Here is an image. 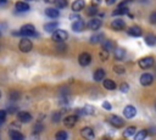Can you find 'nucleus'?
<instances>
[{"label": "nucleus", "mask_w": 156, "mask_h": 140, "mask_svg": "<svg viewBox=\"0 0 156 140\" xmlns=\"http://www.w3.org/2000/svg\"><path fill=\"white\" fill-rule=\"evenodd\" d=\"M20 33H21V35H23L24 38H27V37H37L38 35V33H37V30H35V28H34V26H32V24H23L22 27H21V29H20Z\"/></svg>", "instance_id": "1"}, {"label": "nucleus", "mask_w": 156, "mask_h": 140, "mask_svg": "<svg viewBox=\"0 0 156 140\" xmlns=\"http://www.w3.org/2000/svg\"><path fill=\"white\" fill-rule=\"evenodd\" d=\"M67 38H68V33L63 29H56L51 35V39L55 40V41H58V43L65 41Z\"/></svg>", "instance_id": "2"}, {"label": "nucleus", "mask_w": 156, "mask_h": 140, "mask_svg": "<svg viewBox=\"0 0 156 140\" xmlns=\"http://www.w3.org/2000/svg\"><path fill=\"white\" fill-rule=\"evenodd\" d=\"M18 47L22 52H29L33 47V43L28 39V38H22L18 43Z\"/></svg>", "instance_id": "3"}, {"label": "nucleus", "mask_w": 156, "mask_h": 140, "mask_svg": "<svg viewBox=\"0 0 156 140\" xmlns=\"http://www.w3.org/2000/svg\"><path fill=\"white\" fill-rule=\"evenodd\" d=\"M154 63H155V60H154V57H151V56L143 57V58H140V60L138 61L139 67L143 68V69H147V68H150L151 66H154Z\"/></svg>", "instance_id": "4"}, {"label": "nucleus", "mask_w": 156, "mask_h": 140, "mask_svg": "<svg viewBox=\"0 0 156 140\" xmlns=\"http://www.w3.org/2000/svg\"><path fill=\"white\" fill-rule=\"evenodd\" d=\"M78 62H79V65L83 66V67L90 65V62H91V55H90L89 52H82V54L79 55V57H78Z\"/></svg>", "instance_id": "5"}, {"label": "nucleus", "mask_w": 156, "mask_h": 140, "mask_svg": "<svg viewBox=\"0 0 156 140\" xmlns=\"http://www.w3.org/2000/svg\"><path fill=\"white\" fill-rule=\"evenodd\" d=\"M108 122H110V124H111V125H113L115 128H121V127H123V125H124V121H123L121 117L116 116V114L110 116Z\"/></svg>", "instance_id": "6"}, {"label": "nucleus", "mask_w": 156, "mask_h": 140, "mask_svg": "<svg viewBox=\"0 0 156 140\" xmlns=\"http://www.w3.org/2000/svg\"><path fill=\"white\" fill-rule=\"evenodd\" d=\"M140 84L143 85V86H149V85H151L152 84V82H154V75L151 74V73H144L141 77H140Z\"/></svg>", "instance_id": "7"}, {"label": "nucleus", "mask_w": 156, "mask_h": 140, "mask_svg": "<svg viewBox=\"0 0 156 140\" xmlns=\"http://www.w3.org/2000/svg\"><path fill=\"white\" fill-rule=\"evenodd\" d=\"M135 114H136V108H135L134 106L128 105V106L124 107V110H123V116H124L126 118L132 119V118L135 117Z\"/></svg>", "instance_id": "8"}, {"label": "nucleus", "mask_w": 156, "mask_h": 140, "mask_svg": "<svg viewBox=\"0 0 156 140\" xmlns=\"http://www.w3.org/2000/svg\"><path fill=\"white\" fill-rule=\"evenodd\" d=\"M77 122H78V116H76V114H69V116L65 117V119H63V124L67 128H73Z\"/></svg>", "instance_id": "9"}, {"label": "nucleus", "mask_w": 156, "mask_h": 140, "mask_svg": "<svg viewBox=\"0 0 156 140\" xmlns=\"http://www.w3.org/2000/svg\"><path fill=\"white\" fill-rule=\"evenodd\" d=\"M80 135L85 139V140H93L95 134H94V130L90 128V127H84L82 130H80Z\"/></svg>", "instance_id": "10"}, {"label": "nucleus", "mask_w": 156, "mask_h": 140, "mask_svg": "<svg viewBox=\"0 0 156 140\" xmlns=\"http://www.w3.org/2000/svg\"><path fill=\"white\" fill-rule=\"evenodd\" d=\"M17 118L22 123H28V122L32 121V114L29 112H27V111H20L17 113Z\"/></svg>", "instance_id": "11"}, {"label": "nucleus", "mask_w": 156, "mask_h": 140, "mask_svg": "<svg viewBox=\"0 0 156 140\" xmlns=\"http://www.w3.org/2000/svg\"><path fill=\"white\" fill-rule=\"evenodd\" d=\"M124 27H126V22L121 18H116L111 22V28L115 30H122V29H124Z\"/></svg>", "instance_id": "12"}, {"label": "nucleus", "mask_w": 156, "mask_h": 140, "mask_svg": "<svg viewBox=\"0 0 156 140\" xmlns=\"http://www.w3.org/2000/svg\"><path fill=\"white\" fill-rule=\"evenodd\" d=\"M101 26H102V22H101V19H99V18H91V19L88 22V27H89V29H91V30H98V29H100Z\"/></svg>", "instance_id": "13"}, {"label": "nucleus", "mask_w": 156, "mask_h": 140, "mask_svg": "<svg viewBox=\"0 0 156 140\" xmlns=\"http://www.w3.org/2000/svg\"><path fill=\"white\" fill-rule=\"evenodd\" d=\"M127 34L130 35V37H134V38L141 37V28L139 26H132L130 28H128Z\"/></svg>", "instance_id": "14"}, {"label": "nucleus", "mask_w": 156, "mask_h": 140, "mask_svg": "<svg viewBox=\"0 0 156 140\" xmlns=\"http://www.w3.org/2000/svg\"><path fill=\"white\" fill-rule=\"evenodd\" d=\"M71 7H72L73 12H79L85 7V1L84 0H74Z\"/></svg>", "instance_id": "15"}, {"label": "nucleus", "mask_w": 156, "mask_h": 140, "mask_svg": "<svg viewBox=\"0 0 156 140\" xmlns=\"http://www.w3.org/2000/svg\"><path fill=\"white\" fill-rule=\"evenodd\" d=\"M15 9L17 12H26L29 10V5L26 1H17L15 4Z\"/></svg>", "instance_id": "16"}, {"label": "nucleus", "mask_w": 156, "mask_h": 140, "mask_svg": "<svg viewBox=\"0 0 156 140\" xmlns=\"http://www.w3.org/2000/svg\"><path fill=\"white\" fill-rule=\"evenodd\" d=\"M102 45H101V47H102V50H105V51H111V50H115L116 49V45H115V41H112V40H105V41H102L101 43Z\"/></svg>", "instance_id": "17"}, {"label": "nucleus", "mask_w": 156, "mask_h": 140, "mask_svg": "<svg viewBox=\"0 0 156 140\" xmlns=\"http://www.w3.org/2000/svg\"><path fill=\"white\" fill-rule=\"evenodd\" d=\"M126 56V50L122 49V47H116L115 51H113V57L117 60V61H121L123 60Z\"/></svg>", "instance_id": "18"}, {"label": "nucleus", "mask_w": 156, "mask_h": 140, "mask_svg": "<svg viewBox=\"0 0 156 140\" xmlns=\"http://www.w3.org/2000/svg\"><path fill=\"white\" fill-rule=\"evenodd\" d=\"M58 27V23L57 22H49V23H45L44 24V30L48 32V33H54Z\"/></svg>", "instance_id": "19"}, {"label": "nucleus", "mask_w": 156, "mask_h": 140, "mask_svg": "<svg viewBox=\"0 0 156 140\" xmlns=\"http://www.w3.org/2000/svg\"><path fill=\"white\" fill-rule=\"evenodd\" d=\"M9 135H10V139L11 140H24V136L22 133H20L18 130H13L11 129L9 131Z\"/></svg>", "instance_id": "20"}, {"label": "nucleus", "mask_w": 156, "mask_h": 140, "mask_svg": "<svg viewBox=\"0 0 156 140\" xmlns=\"http://www.w3.org/2000/svg\"><path fill=\"white\" fill-rule=\"evenodd\" d=\"M128 15L129 11H128V6H117L116 10H113L112 15L113 16H122V15Z\"/></svg>", "instance_id": "21"}, {"label": "nucleus", "mask_w": 156, "mask_h": 140, "mask_svg": "<svg viewBox=\"0 0 156 140\" xmlns=\"http://www.w3.org/2000/svg\"><path fill=\"white\" fill-rule=\"evenodd\" d=\"M45 15H46L48 17H50V18H57V17L60 16V12H58V10H57V9L48 7V9L45 10Z\"/></svg>", "instance_id": "22"}, {"label": "nucleus", "mask_w": 156, "mask_h": 140, "mask_svg": "<svg viewBox=\"0 0 156 140\" xmlns=\"http://www.w3.org/2000/svg\"><path fill=\"white\" fill-rule=\"evenodd\" d=\"M71 27H72V29H73L74 32H82L83 28H84V21H82V19L73 21V23H72Z\"/></svg>", "instance_id": "23"}, {"label": "nucleus", "mask_w": 156, "mask_h": 140, "mask_svg": "<svg viewBox=\"0 0 156 140\" xmlns=\"http://www.w3.org/2000/svg\"><path fill=\"white\" fill-rule=\"evenodd\" d=\"M105 75H106L105 71H104L102 68H98V69L94 72V80L100 82V80H102V79L105 78Z\"/></svg>", "instance_id": "24"}, {"label": "nucleus", "mask_w": 156, "mask_h": 140, "mask_svg": "<svg viewBox=\"0 0 156 140\" xmlns=\"http://www.w3.org/2000/svg\"><path fill=\"white\" fill-rule=\"evenodd\" d=\"M102 85H104V88L107 89V90H115V89L117 88L115 80H112V79H105L104 83H102Z\"/></svg>", "instance_id": "25"}, {"label": "nucleus", "mask_w": 156, "mask_h": 140, "mask_svg": "<svg viewBox=\"0 0 156 140\" xmlns=\"http://www.w3.org/2000/svg\"><path fill=\"white\" fill-rule=\"evenodd\" d=\"M102 40H104V34L102 33H98V34H94L90 39H89V41L91 43V44H98V43H102Z\"/></svg>", "instance_id": "26"}, {"label": "nucleus", "mask_w": 156, "mask_h": 140, "mask_svg": "<svg viewBox=\"0 0 156 140\" xmlns=\"http://www.w3.org/2000/svg\"><path fill=\"white\" fill-rule=\"evenodd\" d=\"M146 136H147V130L143 129V130H140V131L134 134V140H145Z\"/></svg>", "instance_id": "27"}, {"label": "nucleus", "mask_w": 156, "mask_h": 140, "mask_svg": "<svg viewBox=\"0 0 156 140\" xmlns=\"http://www.w3.org/2000/svg\"><path fill=\"white\" fill-rule=\"evenodd\" d=\"M135 131H136V128L133 127V125H130V127H128V128H126V129L123 130V135H124L126 138H129V136L134 135Z\"/></svg>", "instance_id": "28"}, {"label": "nucleus", "mask_w": 156, "mask_h": 140, "mask_svg": "<svg viewBox=\"0 0 156 140\" xmlns=\"http://www.w3.org/2000/svg\"><path fill=\"white\" fill-rule=\"evenodd\" d=\"M67 138H68V134L65 130H58L55 135V140H67Z\"/></svg>", "instance_id": "29"}, {"label": "nucleus", "mask_w": 156, "mask_h": 140, "mask_svg": "<svg viewBox=\"0 0 156 140\" xmlns=\"http://www.w3.org/2000/svg\"><path fill=\"white\" fill-rule=\"evenodd\" d=\"M43 129H44L43 123L41 122H37L34 124V128H33V134H40L43 131Z\"/></svg>", "instance_id": "30"}, {"label": "nucleus", "mask_w": 156, "mask_h": 140, "mask_svg": "<svg viewBox=\"0 0 156 140\" xmlns=\"http://www.w3.org/2000/svg\"><path fill=\"white\" fill-rule=\"evenodd\" d=\"M96 13H98V6L91 5L87 9V16H95Z\"/></svg>", "instance_id": "31"}, {"label": "nucleus", "mask_w": 156, "mask_h": 140, "mask_svg": "<svg viewBox=\"0 0 156 140\" xmlns=\"http://www.w3.org/2000/svg\"><path fill=\"white\" fill-rule=\"evenodd\" d=\"M145 43H146V45H149V46L155 45V44H156V37H155V35H147V37L145 38Z\"/></svg>", "instance_id": "32"}, {"label": "nucleus", "mask_w": 156, "mask_h": 140, "mask_svg": "<svg viewBox=\"0 0 156 140\" xmlns=\"http://www.w3.org/2000/svg\"><path fill=\"white\" fill-rule=\"evenodd\" d=\"M83 110H84L85 114H95V108L93 106H90V105H85L83 107Z\"/></svg>", "instance_id": "33"}, {"label": "nucleus", "mask_w": 156, "mask_h": 140, "mask_svg": "<svg viewBox=\"0 0 156 140\" xmlns=\"http://www.w3.org/2000/svg\"><path fill=\"white\" fill-rule=\"evenodd\" d=\"M55 4H56V6H57L58 9H65V7H67V5H68V0H56Z\"/></svg>", "instance_id": "34"}, {"label": "nucleus", "mask_w": 156, "mask_h": 140, "mask_svg": "<svg viewBox=\"0 0 156 140\" xmlns=\"http://www.w3.org/2000/svg\"><path fill=\"white\" fill-rule=\"evenodd\" d=\"M20 96H21V95H20L18 91H11V93H10V100H11V101H17V100L20 99Z\"/></svg>", "instance_id": "35"}, {"label": "nucleus", "mask_w": 156, "mask_h": 140, "mask_svg": "<svg viewBox=\"0 0 156 140\" xmlns=\"http://www.w3.org/2000/svg\"><path fill=\"white\" fill-rule=\"evenodd\" d=\"M51 119H52V122H54V123L60 122V119H61V112H54V113H52Z\"/></svg>", "instance_id": "36"}, {"label": "nucleus", "mask_w": 156, "mask_h": 140, "mask_svg": "<svg viewBox=\"0 0 156 140\" xmlns=\"http://www.w3.org/2000/svg\"><path fill=\"white\" fill-rule=\"evenodd\" d=\"M119 90H121V93H128V90H129L128 83H122V84L119 85Z\"/></svg>", "instance_id": "37"}, {"label": "nucleus", "mask_w": 156, "mask_h": 140, "mask_svg": "<svg viewBox=\"0 0 156 140\" xmlns=\"http://www.w3.org/2000/svg\"><path fill=\"white\" fill-rule=\"evenodd\" d=\"M115 72L117 73V74H123L124 72H126V69H124V67H122V66H115Z\"/></svg>", "instance_id": "38"}, {"label": "nucleus", "mask_w": 156, "mask_h": 140, "mask_svg": "<svg viewBox=\"0 0 156 140\" xmlns=\"http://www.w3.org/2000/svg\"><path fill=\"white\" fill-rule=\"evenodd\" d=\"M6 116H7V112H6L5 110H0V123L5 122V119H6Z\"/></svg>", "instance_id": "39"}, {"label": "nucleus", "mask_w": 156, "mask_h": 140, "mask_svg": "<svg viewBox=\"0 0 156 140\" xmlns=\"http://www.w3.org/2000/svg\"><path fill=\"white\" fill-rule=\"evenodd\" d=\"M69 19H72V21H78V19H80V16L78 15V13H71L69 15Z\"/></svg>", "instance_id": "40"}, {"label": "nucleus", "mask_w": 156, "mask_h": 140, "mask_svg": "<svg viewBox=\"0 0 156 140\" xmlns=\"http://www.w3.org/2000/svg\"><path fill=\"white\" fill-rule=\"evenodd\" d=\"M107 54H108L107 51L102 50V51L100 52V58H101V60H104V61H105V60H107V57H108V55H107Z\"/></svg>", "instance_id": "41"}, {"label": "nucleus", "mask_w": 156, "mask_h": 140, "mask_svg": "<svg viewBox=\"0 0 156 140\" xmlns=\"http://www.w3.org/2000/svg\"><path fill=\"white\" fill-rule=\"evenodd\" d=\"M102 107H104L105 110H107V111H110V110L112 108V106H111V103H110L108 101H104V102H102Z\"/></svg>", "instance_id": "42"}, {"label": "nucleus", "mask_w": 156, "mask_h": 140, "mask_svg": "<svg viewBox=\"0 0 156 140\" xmlns=\"http://www.w3.org/2000/svg\"><path fill=\"white\" fill-rule=\"evenodd\" d=\"M150 22H151L152 24H156V11L151 13V16H150Z\"/></svg>", "instance_id": "43"}, {"label": "nucleus", "mask_w": 156, "mask_h": 140, "mask_svg": "<svg viewBox=\"0 0 156 140\" xmlns=\"http://www.w3.org/2000/svg\"><path fill=\"white\" fill-rule=\"evenodd\" d=\"M16 111H17V107L11 106V107H9V108H7V111H6V112H9V113H15Z\"/></svg>", "instance_id": "44"}, {"label": "nucleus", "mask_w": 156, "mask_h": 140, "mask_svg": "<svg viewBox=\"0 0 156 140\" xmlns=\"http://www.w3.org/2000/svg\"><path fill=\"white\" fill-rule=\"evenodd\" d=\"M11 34H12L13 37H20V35H21L20 30H12V32H11Z\"/></svg>", "instance_id": "45"}, {"label": "nucleus", "mask_w": 156, "mask_h": 140, "mask_svg": "<svg viewBox=\"0 0 156 140\" xmlns=\"http://www.w3.org/2000/svg\"><path fill=\"white\" fill-rule=\"evenodd\" d=\"M100 2H101V0H91V5H94V6H98Z\"/></svg>", "instance_id": "46"}, {"label": "nucleus", "mask_w": 156, "mask_h": 140, "mask_svg": "<svg viewBox=\"0 0 156 140\" xmlns=\"http://www.w3.org/2000/svg\"><path fill=\"white\" fill-rule=\"evenodd\" d=\"M106 1V4L107 5H112V4H115L116 2V0H105Z\"/></svg>", "instance_id": "47"}, {"label": "nucleus", "mask_w": 156, "mask_h": 140, "mask_svg": "<svg viewBox=\"0 0 156 140\" xmlns=\"http://www.w3.org/2000/svg\"><path fill=\"white\" fill-rule=\"evenodd\" d=\"M45 1H46L48 4H54V2L56 1V0H45Z\"/></svg>", "instance_id": "48"}, {"label": "nucleus", "mask_w": 156, "mask_h": 140, "mask_svg": "<svg viewBox=\"0 0 156 140\" xmlns=\"http://www.w3.org/2000/svg\"><path fill=\"white\" fill-rule=\"evenodd\" d=\"M7 2V0H0V5H5Z\"/></svg>", "instance_id": "49"}, {"label": "nucleus", "mask_w": 156, "mask_h": 140, "mask_svg": "<svg viewBox=\"0 0 156 140\" xmlns=\"http://www.w3.org/2000/svg\"><path fill=\"white\" fill-rule=\"evenodd\" d=\"M24 1H32V0H24Z\"/></svg>", "instance_id": "50"}, {"label": "nucleus", "mask_w": 156, "mask_h": 140, "mask_svg": "<svg viewBox=\"0 0 156 140\" xmlns=\"http://www.w3.org/2000/svg\"><path fill=\"white\" fill-rule=\"evenodd\" d=\"M102 140H108V139H102Z\"/></svg>", "instance_id": "51"}, {"label": "nucleus", "mask_w": 156, "mask_h": 140, "mask_svg": "<svg viewBox=\"0 0 156 140\" xmlns=\"http://www.w3.org/2000/svg\"><path fill=\"white\" fill-rule=\"evenodd\" d=\"M155 110H156V103H155Z\"/></svg>", "instance_id": "52"}, {"label": "nucleus", "mask_w": 156, "mask_h": 140, "mask_svg": "<svg viewBox=\"0 0 156 140\" xmlns=\"http://www.w3.org/2000/svg\"><path fill=\"white\" fill-rule=\"evenodd\" d=\"M0 97H1V91H0Z\"/></svg>", "instance_id": "53"}]
</instances>
